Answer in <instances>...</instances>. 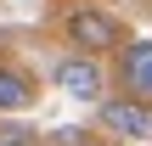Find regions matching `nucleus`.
I'll return each mask as SVG.
<instances>
[{
    "label": "nucleus",
    "mask_w": 152,
    "mask_h": 146,
    "mask_svg": "<svg viewBox=\"0 0 152 146\" xmlns=\"http://www.w3.org/2000/svg\"><path fill=\"white\" fill-rule=\"evenodd\" d=\"M51 84L62 90V96H73V101H107L102 90H107V73H102V62L96 56H85V51H73V56H62L56 68H51Z\"/></svg>",
    "instance_id": "obj_2"
},
{
    "label": "nucleus",
    "mask_w": 152,
    "mask_h": 146,
    "mask_svg": "<svg viewBox=\"0 0 152 146\" xmlns=\"http://www.w3.org/2000/svg\"><path fill=\"white\" fill-rule=\"evenodd\" d=\"M23 107H34V79L23 68L0 62V113H23Z\"/></svg>",
    "instance_id": "obj_5"
},
{
    "label": "nucleus",
    "mask_w": 152,
    "mask_h": 146,
    "mask_svg": "<svg viewBox=\"0 0 152 146\" xmlns=\"http://www.w3.org/2000/svg\"><path fill=\"white\" fill-rule=\"evenodd\" d=\"M0 146H45V141H39L34 129H23V124H6V129H0Z\"/></svg>",
    "instance_id": "obj_6"
},
{
    "label": "nucleus",
    "mask_w": 152,
    "mask_h": 146,
    "mask_svg": "<svg viewBox=\"0 0 152 146\" xmlns=\"http://www.w3.org/2000/svg\"><path fill=\"white\" fill-rule=\"evenodd\" d=\"M62 34H68V39H73V51H85V56L124 51V28H118V17H113V11H102V6H73V11L62 17Z\"/></svg>",
    "instance_id": "obj_1"
},
{
    "label": "nucleus",
    "mask_w": 152,
    "mask_h": 146,
    "mask_svg": "<svg viewBox=\"0 0 152 146\" xmlns=\"http://www.w3.org/2000/svg\"><path fill=\"white\" fill-rule=\"evenodd\" d=\"M118 84H124L130 101H147V107H152V39H130V45H124Z\"/></svg>",
    "instance_id": "obj_4"
},
{
    "label": "nucleus",
    "mask_w": 152,
    "mask_h": 146,
    "mask_svg": "<svg viewBox=\"0 0 152 146\" xmlns=\"http://www.w3.org/2000/svg\"><path fill=\"white\" fill-rule=\"evenodd\" d=\"M96 124H102V135H113V141H152V107L147 101H130V96L102 101V107H96Z\"/></svg>",
    "instance_id": "obj_3"
}]
</instances>
